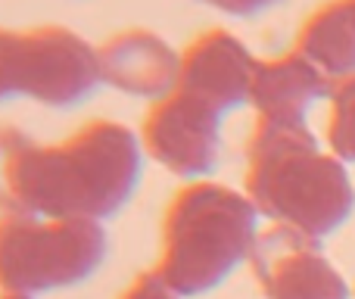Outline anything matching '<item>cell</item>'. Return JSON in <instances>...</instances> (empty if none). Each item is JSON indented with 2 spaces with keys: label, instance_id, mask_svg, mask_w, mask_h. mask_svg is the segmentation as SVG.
I'll return each mask as SVG.
<instances>
[{
  "label": "cell",
  "instance_id": "obj_2",
  "mask_svg": "<svg viewBox=\"0 0 355 299\" xmlns=\"http://www.w3.org/2000/svg\"><path fill=\"white\" fill-rule=\"evenodd\" d=\"M243 181L259 215L309 240H324L355 209L346 165L321 150L306 125L256 122L246 141Z\"/></svg>",
  "mask_w": 355,
  "mask_h": 299
},
{
  "label": "cell",
  "instance_id": "obj_14",
  "mask_svg": "<svg viewBox=\"0 0 355 299\" xmlns=\"http://www.w3.org/2000/svg\"><path fill=\"white\" fill-rule=\"evenodd\" d=\"M200 3L215 6V10L227 12V16L246 19V16H259V12L271 10V6H277L281 0H200Z\"/></svg>",
  "mask_w": 355,
  "mask_h": 299
},
{
  "label": "cell",
  "instance_id": "obj_1",
  "mask_svg": "<svg viewBox=\"0 0 355 299\" xmlns=\"http://www.w3.org/2000/svg\"><path fill=\"white\" fill-rule=\"evenodd\" d=\"M144 169L141 137L122 122L94 119L60 144L0 128V209L41 219H112Z\"/></svg>",
  "mask_w": 355,
  "mask_h": 299
},
{
  "label": "cell",
  "instance_id": "obj_12",
  "mask_svg": "<svg viewBox=\"0 0 355 299\" xmlns=\"http://www.w3.org/2000/svg\"><path fill=\"white\" fill-rule=\"evenodd\" d=\"M327 144L340 162H355V75L334 81L331 87Z\"/></svg>",
  "mask_w": 355,
  "mask_h": 299
},
{
  "label": "cell",
  "instance_id": "obj_3",
  "mask_svg": "<svg viewBox=\"0 0 355 299\" xmlns=\"http://www.w3.org/2000/svg\"><path fill=\"white\" fill-rule=\"evenodd\" d=\"M259 209L246 194L218 181H190L172 196L162 219L156 275L178 296H202L252 256Z\"/></svg>",
  "mask_w": 355,
  "mask_h": 299
},
{
  "label": "cell",
  "instance_id": "obj_6",
  "mask_svg": "<svg viewBox=\"0 0 355 299\" xmlns=\"http://www.w3.org/2000/svg\"><path fill=\"white\" fill-rule=\"evenodd\" d=\"M141 147L172 175L202 181L221 156V112L175 87L144 112Z\"/></svg>",
  "mask_w": 355,
  "mask_h": 299
},
{
  "label": "cell",
  "instance_id": "obj_8",
  "mask_svg": "<svg viewBox=\"0 0 355 299\" xmlns=\"http://www.w3.org/2000/svg\"><path fill=\"white\" fill-rule=\"evenodd\" d=\"M256 56L227 28H209L181 50L178 87L193 94L212 110L227 112L250 103Z\"/></svg>",
  "mask_w": 355,
  "mask_h": 299
},
{
  "label": "cell",
  "instance_id": "obj_7",
  "mask_svg": "<svg viewBox=\"0 0 355 299\" xmlns=\"http://www.w3.org/2000/svg\"><path fill=\"white\" fill-rule=\"evenodd\" d=\"M250 265L265 299H349V284L318 250V240L284 225L259 231Z\"/></svg>",
  "mask_w": 355,
  "mask_h": 299
},
{
  "label": "cell",
  "instance_id": "obj_11",
  "mask_svg": "<svg viewBox=\"0 0 355 299\" xmlns=\"http://www.w3.org/2000/svg\"><path fill=\"white\" fill-rule=\"evenodd\" d=\"M296 53L331 81L355 75V0H327L300 25Z\"/></svg>",
  "mask_w": 355,
  "mask_h": 299
},
{
  "label": "cell",
  "instance_id": "obj_4",
  "mask_svg": "<svg viewBox=\"0 0 355 299\" xmlns=\"http://www.w3.org/2000/svg\"><path fill=\"white\" fill-rule=\"evenodd\" d=\"M106 259V231L87 219L0 215V290L50 293L87 281Z\"/></svg>",
  "mask_w": 355,
  "mask_h": 299
},
{
  "label": "cell",
  "instance_id": "obj_5",
  "mask_svg": "<svg viewBox=\"0 0 355 299\" xmlns=\"http://www.w3.org/2000/svg\"><path fill=\"white\" fill-rule=\"evenodd\" d=\"M10 97H28L41 106H78L103 85L97 47L62 25L10 31L6 50Z\"/></svg>",
  "mask_w": 355,
  "mask_h": 299
},
{
  "label": "cell",
  "instance_id": "obj_9",
  "mask_svg": "<svg viewBox=\"0 0 355 299\" xmlns=\"http://www.w3.org/2000/svg\"><path fill=\"white\" fill-rule=\"evenodd\" d=\"M103 85L131 97L159 100L178 87L181 53L147 28H125L97 47Z\"/></svg>",
  "mask_w": 355,
  "mask_h": 299
},
{
  "label": "cell",
  "instance_id": "obj_15",
  "mask_svg": "<svg viewBox=\"0 0 355 299\" xmlns=\"http://www.w3.org/2000/svg\"><path fill=\"white\" fill-rule=\"evenodd\" d=\"M0 299H31V296H25V293H0Z\"/></svg>",
  "mask_w": 355,
  "mask_h": 299
},
{
  "label": "cell",
  "instance_id": "obj_13",
  "mask_svg": "<svg viewBox=\"0 0 355 299\" xmlns=\"http://www.w3.org/2000/svg\"><path fill=\"white\" fill-rule=\"evenodd\" d=\"M119 299H181V296H178L156 271H141V275L119 293Z\"/></svg>",
  "mask_w": 355,
  "mask_h": 299
},
{
  "label": "cell",
  "instance_id": "obj_10",
  "mask_svg": "<svg viewBox=\"0 0 355 299\" xmlns=\"http://www.w3.org/2000/svg\"><path fill=\"white\" fill-rule=\"evenodd\" d=\"M334 81L296 50L271 60H259L250 85V106L256 122L306 125V112L318 100L331 97Z\"/></svg>",
  "mask_w": 355,
  "mask_h": 299
}]
</instances>
